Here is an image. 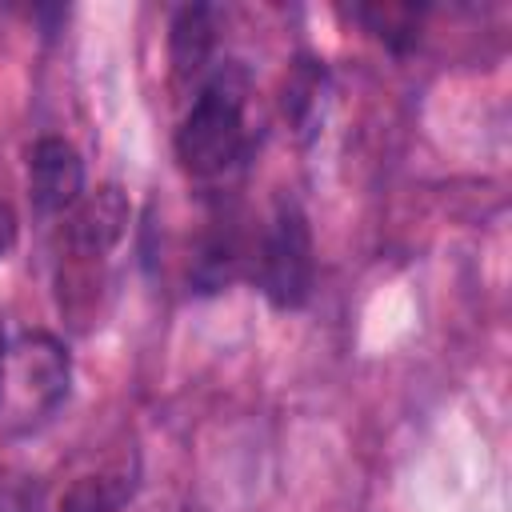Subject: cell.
Here are the masks:
<instances>
[{
	"label": "cell",
	"instance_id": "obj_11",
	"mask_svg": "<svg viewBox=\"0 0 512 512\" xmlns=\"http://www.w3.org/2000/svg\"><path fill=\"white\" fill-rule=\"evenodd\" d=\"M4 348H8V340H4V324H0V368H4Z\"/></svg>",
	"mask_w": 512,
	"mask_h": 512
},
{
	"label": "cell",
	"instance_id": "obj_10",
	"mask_svg": "<svg viewBox=\"0 0 512 512\" xmlns=\"http://www.w3.org/2000/svg\"><path fill=\"white\" fill-rule=\"evenodd\" d=\"M16 236H20V224H16V212L0 200V260L16 248Z\"/></svg>",
	"mask_w": 512,
	"mask_h": 512
},
{
	"label": "cell",
	"instance_id": "obj_1",
	"mask_svg": "<svg viewBox=\"0 0 512 512\" xmlns=\"http://www.w3.org/2000/svg\"><path fill=\"white\" fill-rule=\"evenodd\" d=\"M244 152V76L216 68L176 128V160L188 176H224Z\"/></svg>",
	"mask_w": 512,
	"mask_h": 512
},
{
	"label": "cell",
	"instance_id": "obj_7",
	"mask_svg": "<svg viewBox=\"0 0 512 512\" xmlns=\"http://www.w3.org/2000/svg\"><path fill=\"white\" fill-rule=\"evenodd\" d=\"M128 484H120L116 476H80L64 496H60V512H116L128 500Z\"/></svg>",
	"mask_w": 512,
	"mask_h": 512
},
{
	"label": "cell",
	"instance_id": "obj_3",
	"mask_svg": "<svg viewBox=\"0 0 512 512\" xmlns=\"http://www.w3.org/2000/svg\"><path fill=\"white\" fill-rule=\"evenodd\" d=\"M312 272H316V260H312L308 216L300 212L296 200H280L260 236L256 284L272 308H300L312 292Z\"/></svg>",
	"mask_w": 512,
	"mask_h": 512
},
{
	"label": "cell",
	"instance_id": "obj_4",
	"mask_svg": "<svg viewBox=\"0 0 512 512\" xmlns=\"http://www.w3.org/2000/svg\"><path fill=\"white\" fill-rule=\"evenodd\" d=\"M28 192L40 212H68L84 196V160L60 136H40L28 148Z\"/></svg>",
	"mask_w": 512,
	"mask_h": 512
},
{
	"label": "cell",
	"instance_id": "obj_8",
	"mask_svg": "<svg viewBox=\"0 0 512 512\" xmlns=\"http://www.w3.org/2000/svg\"><path fill=\"white\" fill-rule=\"evenodd\" d=\"M324 92V68H316V60H296L292 76H288V88H284V116H292V124H312L316 108H320V96Z\"/></svg>",
	"mask_w": 512,
	"mask_h": 512
},
{
	"label": "cell",
	"instance_id": "obj_9",
	"mask_svg": "<svg viewBox=\"0 0 512 512\" xmlns=\"http://www.w3.org/2000/svg\"><path fill=\"white\" fill-rule=\"evenodd\" d=\"M388 48H408L416 40V12L412 8H396V4H384V8H360L356 12Z\"/></svg>",
	"mask_w": 512,
	"mask_h": 512
},
{
	"label": "cell",
	"instance_id": "obj_2",
	"mask_svg": "<svg viewBox=\"0 0 512 512\" xmlns=\"http://www.w3.org/2000/svg\"><path fill=\"white\" fill-rule=\"evenodd\" d=\"M72 360L52 332H20L4 348L0 368V416L8 428H36L68 396Z\"/></svg>",
	"mask_w": 512,
	"mask_h": 512
},
{
	"label": "cell",
	"instance_id": "obj_5",
	"mask_svg": "<svg viewBox=\"0 0 512 512\" xmlns=\"http://www.w3.org/2000/svg\"><path fill=\"white\" fill-rule=\"evenodd\" d=\"M128 216L132 212H128L124 192L116 184H104L68 208V244L84 256H104L124 240Z\"/></svg>",
	"mask_w": 512,
	"mask_h": 512
},
{
	"label": "cell",
	"instance_id": "obj_6",
	"mask_svg": "<svg viewBox=\"0 0 512 512\" xmlns=\"http://www.w3.org/2000/svg\"><path fill=\"white\" fill-rule=\"evenodd\" d=\"M212 44H216V20H212V8L204 4H188L176 12L172 20V32H168V56H172V72L180 80H192L208 68V56H212Z\"/></svg>",
	"mask_w": 512,
	"mask_h": 512
}]
</instances>
